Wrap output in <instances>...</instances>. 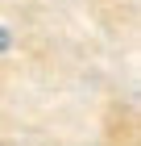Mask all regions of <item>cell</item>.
I'll list each match as a JSON object with an SVG mask.
<instances>
[{"instance_id": "1", "label": "cell", "mask_w": 141, "mask_h": 146, "mask_svg": "<svg viewBox=\"0 0 141 146\" xmlns=\"http://www.w3.org/2000/svg\"><path fill=\"white\" fill-rule=\"evenodd\" d=\"M4 46H9V29L0 25V50H4Z\"/></svg>"}]
</instances>
